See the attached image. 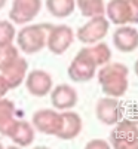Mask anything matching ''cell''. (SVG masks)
Instances as JSON below:
<instances>
[{"label":"cell","instance_id":"4fadbf2b","mask_svg":"<svg viewBox=\"0 0 138 149\" xmlns=\"http://www.w3.org/2000/svg\"><path fill=\"white\" fill-rule=\"evenodd\" d=\"M82 121L77 113L74 112H64L62 113V124L61 128L57 134V137L59 139H73L80 133Z\"/></svg>","mask_w":138,"mask_h":149},{"label":"cell","instance_id":"8fae6325","mask_svg":"<svg viewBox=\"0 0 138 149\" xmlns=\"http://www.w3.org/2000/svg\"><path fill=\"white\" fill-rule=\"evenodd\" d=\"M27 69H28V63L26 58L22 57H18L14 63L10 66H8L2 74L5 76L6 82L9 84V88H17L19 86L22 82H24V78H26V73H27Z\"/></svg>","mask_w":138,"mask_h":149},{"label":"cell","instance_id":"8992f818","mask_svg":"<svg viewBox=\"0 0 138 149\" xmlns=\"http://www.w3.org/2000/svg\"><path fill=\"white\" fill-rule=\"evenodd\" d=\"M26 86L31 95L45 97L51 93L52 78H51V74L43 70H33L26 78Z\"/></svg>","mask_w":138,"mask_h":149},{"label":"cell","instance_id":"d6986e66","mask_svg":"<svg viewBox=\"0 0 138 149\" xmlns=\"http://www.w3.org/2000/svg\"><path fill=\"white\" fill-rule=\"evenodd\" d=\"M15 37V29L9 21H0V48L12 43Z\"/></svg>","mask_w":138,"mask_h":149},{"label":"cell","instance_id":"5b68a950","mask_svg":"<svg viewBox=\"0 0 138 149\" xmlns=\"http://www.w3.org/2000/svg\"><path fill=\"white\" fill-rule=\"evenodd\" d=\"M107 30H108V22L103 15L92 17V19L86 26L79 29L77 37L83 43H94L99 39H103L107 33Z\"/></svg>","mask_w":138,"mask_h":149},{"label":"cell","instance_id":"7402d4cb","mask_svg":"<svg viewBox=\"0 0 138 149\" xmlns=\"http://www.w3.org/2000/svg\"><path fill=\"white\" fill-rule=\"evenodd\" d=\"M131 5H134V6H137V8H138V0H132Z\"/></svg>","mask_w":138,"mask_h":149},{"label":"cell","instance_id":"52a82bcc","mask_svg":"<svg viewBox=\"0 0 138 149\" xmlns=\"http://www.w3.org/2000/svg\"><path fill=\"white\" fill-rule=\"evenodd\" d=\"M125 66L123 64H111V66H107L104 67V70H101V73L107 74V81H101L103 84V88L106 91V94H110V95H115V97H120L125 94V90H126V86L123 85H119V82L122 84H126V81H125V78L122 76L119 72L123 69Z\"/></svg>","mask_w":138,"mask_h":149},{"label":"cell","instance_id":"6da1fadb","mask_svg":"<svg viewBox=\"0 0 138 149\" xmlns=\"http://www.w3.org/2000/svg\"><path fill=\"white\" fill-rule=\"evenodd\" d=\"M51 29V24H36V26L24 27L17 36L19 49L26 54H36L42 51L46 46L48 34Z\"/></svg>","mask_w":138,"mask_h":149},{"label":"cell","instance_id":"9a60e30c","mask_svg":"<svg viewBox=\"0 0 138 149\" xmlns=\"http://www.w3.org/2000/svg\"><path fill=\"white\" fill-rule=\"evenodd\" d=\"M97 115L98 119L104 124H111L117 122V103L116 100H110V98H104L98 103L97 107Z\"/></svg>","mask_w":138,"mask_h":149},{"label":"cell","instance_id":"277c9868","mask_svg":"<svg viewBox=\"0 0 138 149\" xmlns=\"http://www.w3.org/2000/svg\"><path fill=\"white\" fill-rule=\"evenodd\" d=\"M62 124V115L57 113L55 110H39L33 115V127L43 134L57 136Z\"/></svg>","mask_w":138,"mask_h":149},{"label":"cell","instance_id":"44dd1931","mask_svg":"<svg viewBox=\"0 0 138 149\" xmlns=\"http://www.w3.org/2000/svg\"><path fill=\"white\" fill-rule=\"evenodd\" d=\"M8 2V0H0V9H2L3 6H5V3Z\"/></svg>","mask_w":138,"mask_h":149},{"label":"cell","instance_id":"7a4b0ae2","mask_svg":"<svg viewBox=\"0 0 138 149\" xmlns=\"http://www.w3.org/2000/svg\"><path fill=\"white\" fill-rule=\"evenodd\" d=\"M40 8L42 0H14L9 18L15 24H27L39 15Z\"/></svg>","mask_w":138,"mask_h":149},{"label":"cell","instance_id":"3957f363","mask_svg":"<svg viewBox=\"0 0 138 149\" xmlns=\"http://www.w3.org/2000/svg\"><path fill=\"white\" fill-rule=\"evenodd\" d=\"M71 42H73V30L68 26H52L48 34L46 46L49 48L51 52L61 55L68 49Z\"/></svg>","mask_w":138,"mask_h":149},{"label":"cell","instance_id":"30bf717a","mask_svg":"<svg viewBox=\"0 0 138 149\" xmlns=\"http://www.w3.org/2000/svg\"><path fill=\"white\" fill-rule=\"evenodd\" d=\"M113 42L122 52H131L138 48V31L131 27H120L113 34Z\"/></svg>","mask_w":138,"mask_h":149},{"label":"cell","instance_id":"ffe728a7","mask_svg":"<svg viewBox=\"0 0 138 149\" xmlns=\"http://www.w3.org/2000/svg\"><path fill=\"white\" fill-rule=\"evenodd\" d=\"M9 90H10V88H9V84L6 82V79H5L3 74H0V98H3L5 94H6Z\"/></svg>","mask_w":138,"mask_h":149},{"label":"cell","instance_id":"9c48e42d","mask_svg":"<svg viewBox=\"0 0 138 149\" xmlns=\"http://www.w3.org/2000/svg\"><path fill=\"white\" fill-rule=\"evenodd\" d=\"M51 103L55 109L59 110L71 109L77 103V93L68 85H58L51 93Z\"/></svg>","mask_w":138,"mask_h":149},{"label":"cell","instance_id":"ac0fdd59","mask_svg":"<svg viewBox=\"0 0 138 149\" xmlns=\"http://www.w3.org/2000/svg\"><path fill=\"white\" fill-rule=\"evenodd\" d=\"M18 57V49L12 43L8 46H2L0 48V72H3L8 66H10Z\"/></svg>","mask_w":138,"mask_h":149},{"label":"cell","instance_id":"e0dca14e","mask_svg":"<svg viewBox=\"0 0 138 149\" xmlns=\"http://www.w3.org/2000/svg\"><path fill=\"white\" fill-rule=\"evenodd\" d=\"M77 6L83 17H99L106 10L103 0H77Z\"/></svg>","mask_w":138,"mask_h":149},{"label":"cell","instance_id":"ba28073f","mask_svg":"<svg viewBox=\"0 0 138 149\" xmlns=\"http://www.w3.org/2000/svg\"><path fill=\"white\" fill-rule=\"evenodd\" d=\"M108 18L115 24H126V22H138V17L132 12L129 0H111L107 6Z\"/></svg>","mask_w":138,"mask_h":149},{"label":"cell","instance_id":"2e32d148","mask_svg":"<svg viewBox=\"0 0 138 149\" xmlns=\"http://www.w3.org/2000/svg\"><path fill=\"white\" fill-rule=\"evenodd\" d=\"M46 8L57 18H66L74 10V0H46Z\"/></svg>","mask_w":138,"mask_h":149},{"label":"cell","instance_id":"5bb4252c","mask_svg":"<svg viewBox=\"0 0 138 149\" xmlns=\"http://www.w3.org/2000/svg\"><path fill=\"white\" fill-rule=\"evenodd\" d=\"M14 116H15L14 103L9 102V100L0 98V134L8 136L10 127L14 125V122L17 121Z\"/></svg>","mask_w":138,"mask_h":149},{"label":"cell","instance_id":"7c38bea8","mask_svg":"<svg viewBox=\"0 0 138 149\" xmlns=\"http://www.w3.org/2000/svg\"><path fill=\"white\" fill-rule=\"evenodd\" d=\"M8 137H10L19 146H28L34 139V127L26 121H15L8 133Z\"/></svg>","mask_w":138,"mask_h":149},{"label":"cell","instance_id":"603a6c76","mask_svg":"<svg viewBox=\"0 0 138 149\" xmlns=\"http://www.w3.org/2000/svg\"><path fill=\"white\" fill-rule=\"evenodd\" d=\"M134 69H135V73H137V76H138V61L135 63V67H134Z\"/></svg>","mask_w":138,"mask_h":149}]
</instances>
